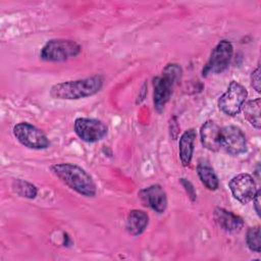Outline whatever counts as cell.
I'll return each mask as SVG.
<instances>
[{"mask_svg": "<svg viewBox=\"0 0 261 261\" xmlns=\"http://www.w3.org/2000/svg\"><path fill=\"white\" fill-rule=\"evenodd\" d=\"M260 103H261V99L257 98L255 100H250L248 102H245V104L242 108L244 117L256 129H260V127H261Z\"/></svg>", "mask_w": 261, "mask_h": 261, "instance_id": "e0dca14e", "label": "cell"}, {"mask_svg": "<svg viewBox=\"0 0 261 261\" xmlns=\"http://www.w3.org/2000/svg\"><path fill=\"white\" fill-rule=\"evenodd\" d=\"M197 173L201 182L210 191H215L219 187V179L213 167L204 160H200L197 165Z\"/></svg>", "mask_w": 261, "mask_h": 261, "instance_id": "2e32d148", "label": "cell"}, {"mask_svg": "<svg viewBox=\"0 0 261 261\" xmlns=\"http://www.w3.org/2000/svg\"><path fill=\"white\" fill-rule=\"evenodd\" d=\"M229 190L239 202L247 204L252 201L257 192L254 177L249 173H240L233 176L228 182Z\"/></svg>", "mask_w": 261, "mask_h": 261, "instance_id": "30bf717a", "label": "cell"}, {"mask_svg": "<svg viewBox=\"0 0 261 261\" xmlns=\"http://www.w3.org/2000/svg\"><path fill=\"white\" fill-rule=\"evenodd\" d=\"M252 201H253V206L256 213L258 214V216H260V190H257Z\"/></svg>", "mask_w": 261, "mask_h": 261, "instance_id": "603a6c76", "label": "cell"}, {"mask_svg": "<svg viewBox=\"0 0 261 261\" xmlns=\"http://www.w3.org/2000/svg\"><path fill=\"white\" fill-rule=\"evenodd\" d=\"M103 83L104 79L100 74L75 81H66L52 86L50 95L59 100H79L97 94L102 89Z\"/></svg>", "mask_w": 261, "mask_h": 261, "instance_id": "7a4b0ae2", "label": "cell"}, {"mask_svg": "<svg viewBox=\"0 0 261 261\" xmlns=\"http://www.w3.org/2000/svg\"><path fill=\"white\" fill-rule=\"evenodd\" d=\"M12 190L19 197H23V198H28V199L36 198V196L38 194V190L35 185H33L30 181H27L24 179H20V178L13 179Z\"/></svg>", "mask_w": 261, "mask_h": 261, "instance_id": "ac0fdd59", "label": "cell"}, {"mask_svg": "<svg viewBox=\"0 0 261 261\" xmlns=\"http://www.w3.org/2000/svg\"><path fill=\"white\" fill-rule=\"evenodd\" d=\"M260 226L256 225L253 227H250L247 230L246 234V243L248 248L252 252L260 253L261 251V241H260Z\"/></svg>", "mask_w": 261, "mask_h": 261, "instance_id": "d6986e66", "label": "cell"}, {"mask_svg": "<svg viewBox=\"0 0 261 261\" xmlns=\"http://www.w3.org/2000/svg\"><path fill=\"white\" fill-rule=\"evenodd\" d=\"M220 149L230 155H240L247 150V139L243 130L236 125H226L221 128Z\"/></svg>", "mask_w": 261, "mask_h": 261, "instance_id": "9c48e42d", "label": "cell"}, {"mask_svg": "<svg viewBox=\"0 0 261 261\" xmlns=\"http://www.w3.org/2000/svg\"><path fill=\"white\" fill-rule=\"evenodd\" d=\"M74 133L84 142L95 143L107 136V125L96 118L79 117L74 120Z\"/></svg>", "mask_w": 261, "mask_h": 261, "instance_id": "ba28073f", "label": "cell"}, {"mask_svg": "<svg viewBox=\"0 0 261 261\" xmlns=\"http://www.w3.org/2000/svg\"><path fill=\"white\" fill-rule=\"evenodd\" d=\"M196 130L194 128H190L186 130L179 138L178 142V153L181 164L187 167L191 164L193 153L195 149V141H196Z\"/></svg>", "mask_w": 261, "mask_h": 261, "instance_id": "5bb4252c", "label": "cell"}, {"mask_svg": "<svg viewBox=\"0 0 261 261\" xmlns=\"http://www.w3.org/2000/svg\"><path fill=\"white\" fill-rule=\"evenodd\" d=\"M169 129H170V136L175 140L177 138V135H178V130H179V126L177 124V121H176V118L175 117H172L170 119V122H169Z\"/></svg>", "mask_w": 261, "mask_h": 261, "instance_id": "7402d4cb", "label": "cell"}, {"mask_svg": "<svg viewBox=\"0 0 261 261\" xmlns=\"http://www.w3.org/2000/svg\"><path fill=\"white\" fill-rule=\"evenodd\" d=\"M52 173L65 186L84 197H95L97 186L93 177L81 166L72 163H56L50 166Z\"/></svg>", "mask_w": 261, "mask_h": 261, "instance_id": "6da1fadb", "label": "cell"}, {"mask_svg": "<svg viewBox=\"0 0 261 261\" xmlns=\"http://www.w3.org/2000/svg\"><path fill=\"white\" fill-rule=\"evenodd\" d=\"M13 136L24 147L35 150H42L49 147L50 142L47 136L37 126L22 121L13 126Z\"/></svg>", "mask_w": 261, "mask_h": 261, "instance_id": "8992f818", "label": "cell"}, {"mask_svg": "<svg viewBox=\"0 0 261 261\" xmlns=\"http://www.w3.org/2000/svg\"><path fill=\"white\" fill-rule=\"evenodd\" d=\"M251 85L256 90V92L260 93L261 86H260V67L259 66H257V68L251 74Z\"/></svg>", "mask_w": 261, "mask_h": 261, "instance_id": "44dd1931", "label": "cell"}, {"mask_svg": "<svg viewBox=\"0 0 261 261\" xmlns=\"http://www.w3.org/2000/svg\"><path fill=\"white\" fill-rule=\"evenodd\" d=\"M181 67L176 63L167 64L162 70L161 75L153 80V102L158 112H161L168 102L173 87L180 80Z\"/></svg>", "mask_w": 261, "mask_h": 261, "instance_id": "3957f363", "label": "cell"}, {"mask_svg": "<svg viewBox=\"0 0 261 261\" xmlns=\"http://www.w3.org/2000/svg\"><path fill=\"white\" fill-rule=\"evenodd\" d=\"M82 47L72 40L52 39L41 49L40 56L48 62H61L79 55Z\"/></svg>", "mask_w": 261, "mask_h": 261, "instance_id": "277c9868", "label": "cell"}, {"mask_svg": "<svg viewBox=\"0 0 261 261\" xmlns=\"http://www.w3.org/2000/svg\"><path fill=\"white\" fill-rule=\"evenodd\" d=\"M248 97L246 88L237 81H231L225 93L218 99V108L228 116H234L242 111Z\"/></svg>", "mask_w": 261, "mask_h": 261, "instance_id": "5b68a950", "label": "cell"}, {"mask_svg": "<svg viewBox=\"0 0 261 261\" xmlns=\"http://www.w3.org/2000/svg\"><path fill=\"white\" fill-rule=\"evenodd\" d=\"M149 223V216L146 212L134 209L129 211L127 218H126V224L125 228L127 232L130 236H140L145 231Z\"/></svg>", "mask_w": 261, "mask_h": 261, "instance_id": "9a60e30c", "label": "cell"}, {"mask_svg": "<svg viewBox=\"0 0 261 261\" xmlns=\"http://www.w3.org/2000/svg\"><path fill=\"white\" fill-rule=\"evenodd\" d=\"M179 181H180L181 186L184 187L185 191L187 192V194H188L189 198L191 199V201H192V202L196 201L197 193H196V190H195V188H194L193 184H192L190 180L186 179V178H180V179H179Z\"/></svg>", "mask_w": 261, "mask_h": 261, "instance_id": "ffe728a7", "label": "cell"}, {"mask_svg": "<svg viewBox=\"0 0 261 261\" xmlns=\"http://www.w3.org/2000/svg\"><path fill=\"white\" fill-rule=\"evenodd\" d=\"M221 128L213 120L205 121L200 128L201 143L209 151L216 152L220 149Z\"/></svg>", "mask_w": 261, "mask_h": 261, "instance_id": "7c38bea8", "label": "cell"}, {"mask_svg": "<svg viewBox=\"0 0 261 261\" xmlns=\"http://www.w3.org/2000/svg\"><path fill=\"white\" fill-rule=\"evenodd\" d=\"M213 218L216 224L227 232L240 231L244 226V221L239 215L227 211L224 208L216 207L213 212Z\"/></svg>", "mask_w": 261, "mask_h": 261, "instance_id": "4fadbf2b", "label": "cell"}, {"mask_svg": "<svg viewBox=\"0 0 261 261\" xmlns=\"http://www.w3.org/2000/svg\"><path fill=\"white\" fill-rule=\"evenodd\" d=\"M144 206L151 208L157 213H163L167 207V196L160 185H152L138 193Z\"/></svg>", "mask_w": 261, "mask_h": 261, "instance_id": "8fae6325", "label": "cell"}, {"mask_svg": "<svg viewBox=\"0 0 261 261\" xmlns=\"http://www.w3.org/2000/svg\"><path fill=\"white\" fill-rule=\"evenodd\" d=\"M233 54L232 44L227 40H221L212 50L209 60L205 64L202 74H218L223 72L229 65Z\"/></svg>", "mask_w": 261, "mask_h": 261, "instance_id": "52a82bcc", "label": "cell"}]
</instances>
